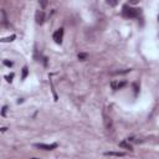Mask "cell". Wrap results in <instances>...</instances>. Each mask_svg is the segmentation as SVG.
Returning a JSON list of instances; mask_svg holds the SVG:
<instances>
[{"instance_id":"cell-6","label":"cell","mask_w":159,"mask_h":159,"mask_svg":"<svg viewBox=\"0 0 159 159\" xmlns=\"http://www.w3.org/2000/svg\"><path fill=\"white\" fill-rule=\"evenodd\" d=\"M104 155H109V157H124L125 154L124 153H122V152H106L104 153Z\"/></svg>"},{"instance_id":"cell-2","label":"cell","mask_w":159,"mask_h":159,"mask_svg":"<svg viewBox=\"0 0 159 159\" xmlns=\"http://www.w3.org/2000/svg\"><path fill=\"white\" fill-rule=\"evenodd\" d=\"M52 39L55 40L56 43L61 45V43H62V39H63V29L61 27V29L56 30V31L53 32V35H52Z\"/></svg>"},{"instance_id":"cell-7","label":"cell","mask_w":159,"mask_h":159,"mask_svg":"<svg viewBox=\"0 0 159 159\" xmlns=\"http://www.w3.org/2000/svg\"><path fill=\"white\" fill-rule=\"evenodd\" d=\"M104 123H106V128H107L108 130L112 129V119H111L109 117L104 116Z\"/></svg>"},{"instance_id":"cell-13","label":"cell","mask_w":159,"mask_h":159,"mask_svg":"<svg viewBox=\"0 0 159 159\" xmlns=\"http://www.w3.org/2000/svg\"><path fill=\"white\" fill-rule=\"evenodd\" d=\"M133 88H134V93L138 94V91H139V88H138V83H133Z\"/></svg>"},{"instance_id":"cell-12","label":"cell","mask_w":159,"mask_h":159,"mask_svg":"<svg viewBox=\"0 0 159 159\" xmlns=\"http://www.w3.org/2000/svg\"><path fill=\"white\" fill-rule=\"evenodd\" d=\"M39 2H40V6L42 9H45L47 6V0H39Z\"/></svg>"},{"instance_id":"cell-1","label":"cell","mask_w":159,"mask_h":159,"mask_svg":"<svg viewBox=\"0 0 159 159\" xmlns=\"http://www.w3.org/2000/svg\"><path fill=\"white\" fill-rule=\"evenodd\" d=\"M139 14H140V9L132 7L129 5H123L122 7V15L127 19H135L139 16Z\"/></svg>"},{"instance_id":"cell-11","label":"cell","mask_w":159,"mask_h":159,"mask_svg":"<svg viewBox=\"0 0 159 159\" xmlns=\"http://www.w3.org/2000/svg\"><path fill=\"white\" fill-rule=\"evenodd\" d=\"M27 73H29V68L25 66V67L22 68V80H25V78L27 77Z\"/></svg>"},{"instance_id":"cell-8","label":"cell","mask_w":159,"mask_h":159,"mask_svg":"<svg viewBox=\"0 0 159 159\" xmlns=\"http://www.w3.org/2000/svg\"><path fill=\"white\" fill-rule=\"evenodd\" d=\"M119 147H120V148H124V149L133 150V147H132L129 143H127V142H120V143H119Z\"/></svg>"},{"instance_id":"cell-9","label":"cell","mask_w":159,"mask_h":159,"mask_svg":"<svg viewBox=\"0 0 159 159\" xmlns=\"http://www.w3.org/2000/svg\"><path fill=\"white\" fill-rule=\"evenodd\" d=\"M16 39V35H11L9 37H4V39H0V42H11Z\"/></svg>"},{"instance_id":"cell-4","label":"cell","mask_w":159,"mask_h":159,"mask_svg":"<svg viewBox=\"0 0 159 159\" xmlns=\"http://www.w3.org/2000/svg\"><path fill=\"white\" fill-rule=\"evenodd\" d=\"M35 20H36V24L42 25L45 22V12L42 10H37L36 15H35Z\"/></svg>"},{"instance_id":"cell-15","label":"cell","mask_w":159,"mask_h":159,"mask_svg":"<svg viewBox=\"0 0 159 159\" xmlns=\"http://www.w3.org/2000/svg\"><path fill=\"white\" fill-rule=\"evenodd\" d=\"M139 1H140V0H128V2H129L130 5H137Z\"/></svg>"},{"instance_id":"cell-14","label":"cell","mask_w":159,"mask_h":159,"mask_svg":"<svg viewBox=\"0 0 159 159\" xmlns=\"http://www.w3.org/2000/svg\"><path fill=\"white\" fill-rule=\"evenodd\" d=\"M87 57V53H78V58L80 60H84Z\"/></svg>"},{"instance_id":"cell-10","label":"cell","mask_w":159,"mask_h":159,"mask_svg":"<svg viewBox=\"0 0 159 159\" xmlns=\"http://www.w3.org/2000/svg\"><path fill=\"white\" fill-rule=\"evenodd\" d=\"M118 1H119V0H106V2H107L109 6H116V5L118 4Z\"/></svg>"},{"instance_id":"cell-19","label":"cell","mask_w":159,"mask_h":159,"mask_svg":"<svg viewBox=\"0 0 159 159\" xmlns=\"http://www.w3.org/2000/svg\"><path fill=\"white\" fill-rule=\"evenodd\" d=\"M7 128H0V130H6Z\"/></svg>"},{"instance_id":"cell-16","label":"cell","mask_w":159,"mask_h":159,"mask_svg":"<svg viewBox=\"0 0 159 159\" xmlns=\"http://www.w3.org/2000/svg\"><path fill=\"white\" fill-rule=\"evenodd\" d=\"M4 65H6V66L11 67V66H12V62H11V61H4Z\"/></svg>"},{"instance_id":"cell-3","label":"cell","mask_w":159,"mask_h":159,"mask_svg":"<svg viewBox=\"0 0 159 159\" xmlns=\"http://www.w3.org/2000/svg\"><path fill=\"white\" fill-rule=\"evenodd\" d=\"M36 148L39 149H42V150H53L57 148V144L56 143H52V144H45V143H36L35 144Z\"/></svg>"},{"instance_id":"cell-18","label":"cell","mask_w":159,"mask_h":159,"mask_svg":"<svg viewBox=\"0 0 159 159\" xmlns=\"http://www.w3.org/2000/svg\"><path fill=\"white\" fill-rule=\"evenodd\" d=\"M5 112H6V107L2 108V116H5Z\"/></svg>"},{"instance_id":"cell-5","label":"cell","mask_w":159,"mask_h":159,"mask_svg":"<svg viewBox=\"0 0 159 159\" xmlns=\"http://www.w3.org/2000/svg\"><path fill=\"white\" fill-rule=\"evenodd\" d=\"M125 84H127V81H120V82H119V81H118V82L113 81V82L111 83L112 88H113V89H116V91H117V89H120V88H123Z\"/></svg>"},{"instance_id":"cell-17","label":"cell","mask_w":159,"mask_h":159,"mask_svg":"<svg viewBox=\"0 0 159 159\" xmlns=\"http://www.w3.org/2000/svg\"><path fill=\"white\" fill-rule=\"evenodd\" d=\"M12 77H14V73H11L10 76H6V80H7L9 82H11V81H12Z\"/></svg>"}]
</instances>
